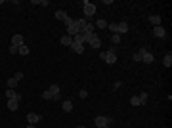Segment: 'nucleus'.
I'll return each instance as SVG.
<instances>
[{
  "label": "nucleus",
  "instance_id": "1",
  "mask_svg": "<svg viewBox=\"0 0 172 128\" xmlns=\"http://www.w3.org/2000/svg\"><path fill=\"white\" fill-rule=\"evenodd\" d=\"M86 21V19H73L71 25H67V35L69 37H75V35L80 33V29H82V23Z\"/></svg>",
  "mask_w": 172,
  "mask_h": 128
},
{
  "label": "nucleus",
  "instance_id": "2",
  "mask_svg": "<svg viewBox=\"0 0 172 128\" xmlns=\"http://www.w3.org/2000/svg\"><path fill=\"white\" fill-rule=\"evenodd\" d=\"M82 6H84V15H86V17H90V15H94V14H96V6H94L92 2L84 0V2H82Z\"/></svg>",
  "mask_w": 172,
  "mask_h": 128
},
{
  "label": "nucleus",
  "instance_id": "3",
  "mask_svg": "<svg viewBox=\"0 0 172 128\" xmlns=\"http://www.w3.org/2000/svg\"><path fill=\"white\" fill-rule=\"evenodd\" d=\"M100 58L103 59V61H107L109 65L117 63V54H111V52H107V54H105V52H101V54H100Z\"/></svg>",
  "mask_w": 172,
  "mask_h": 128
},
{
  "label": "nucleus",
  "instance_id": "4",
  "mask_svg": "<svg viewBox=\"0 0 172 128\" xmlns=\"http://www.w3.org/2000/svg\"><path fill=\"white\" fill-rule=\"evenodd\" d=\"M94 124H96L98 128H105V126H109V124H111V119H109V117H96Z\"/></svg>",
  "mask_w": 172,
  "mask_h": 128
},
{
  "label": "nucleus",
  "instance_id": "5",
  "mask_svg": "<svg viewBox=\"0 0 172 128\" xmlns=\"http://www.w3.org/2000/svg\"><path fill=\"white\" fill-rule=\"evenodd\" d=\"M128 29H130V25H128L126 21H121V23H117V33L121 35V37H122L124 33H128Z\"/></svg>",
  "mask_w": 172,
  "mask_h": 128
},
{
  "label": "nucleus",
  "instance_id": "6",
  "mask_svg": "<svg viewBox=\"0 0 172 128\" xmlns=\"http://www.w3.org/2000/svg\"><path fill=\"white\" fill-rule=\"evenodd\" d=\"M27 121H29V124H36V122L42 121V117L38 113H27Z\"/></svg>",
  "mask_w": 172,
  "mask_h": 128
},
{
  "label": "nucleus",
  "instance_id": "7",
  "mask_svg": "<svg viewBox=\"0 0 172 128\" xmlns=\"http://www.w3.org/2000/svg\"><path fill=\"white\" fill-rule=\"evenodd\" d=\"M59 84H50V88H48V92H50L52 96H54V99H61V96H59Z\"/></svg>",
  "mask_w": 172,
  "mask_h": 128
},
{
  "label": "nucleus",
  "instance_id": "8",
  "mask_svg": "<svg viewBox=\"0 0 172 128\" xmlns=\"http://www.w3.org/2000/svg\"><path fill=\"white\" fill-rule=\"evenodd\" d=\"M88 46H90V48H94V50H98V48L101 46V38H100V37H96V35H92V38H90Z\"/></svg>",
  "mask_w": 172,
  "mask_h": 128
},
{
  "label": "nucleus",
  "instance_id": "9",
  "mask_svg": "<svg viewBox=\"0 0 172 128\" xmlns=\"http://www.w3.org/2000/svg\"><path fill=\"white\" fill-rule=\"evenodd\" d=\"M21 44H25V42H23V37H21V35H14V37H12V46L19 48Z\"/></svg>",
  "mask_w": 172,
  "mask_h": 128
},
{
  "label": "nucleus",
  "instance_id": "10",
  "mask_svg": "<svg viewBox=\"0 0 172 128\" xmlns=\"http://www.w3.org/2000/svg\"><path fill=\"white\" fill-rule=\"evenodd\" d=\"M161 21H163L161 15H149V23L153 27H161Z\"/></svg>",
  "mask_w": 172,
  "mask_h": 128
},
{
  "label": "nucleus",
  "instance_id": "11",
  "mask_svg": "<svg viewBox=\"0 0 172 128\" xmlns=\"http://www.w3.org/2000/svg\"><path fill=\"white\" fill-rule=\"evenodd\" d=\"M153 35L157 38H165V35H166V31L163 29V27H153Z\"/></svg>",
  "mask_w": 172,
  "mask_h": 128
},
{
  "label": "nucleus",
  "instance_id": "12",
  "mask_svg": "<svg viewBox=\"0 0 172 128\" xmlns=\"http://www.w3.org/2000/svg\"><path fill=\"white\" fill-rule=\"evenodd\" d=\"M19 107V99H8V109L10 111H17Z\"/></svg>",
  "mask_w": 172,
  "mask_h": 128
},
{
  "label": "nucleus",
  "instance_id": "13",
  "mask_svg": "<svg viewBox=\"0 0 172 128\" xmlns=\"http://www.w3.org/2000/svg\"><path fill=\"white\" fill-rule=\"evenodd\" d=\"M71 50L77 52V54H84V44H75V42H73L71 44Z\"/></svg>",
  "mask_w": 172,
  "mask_h": 128
},
{
  "label": "nucleus",
  "instance_id": "14",
  "mask_svg": "<svg viewBox=\"0 0 172 128\" xmlns=\"http://www.w3.org/2000/svg\"><path fill=\"white\" fill-rule=\"evenodd\" d=\"M71 44H73V37H69V35L61 37V46H69V48H71Z\"/></svg>",
  "mask_w": 172,
  "mask_h": 128
},
{
  "label": "nucleus",
  "instance_id": "15",
  "mask_svg": "<svg viewBox=\"0 0 172 128\" xmlns=\"http://www.w3.org/2000/svg\"><path fill=\"white\" fill-rule=\"evenodd\" d=\"M6 98H8V99H19L21 96H19L15 90H6Z\"/></svg>",
  "mask_w": 172,
  "mask_h": 128
},
{
  "label": "nucleus",
  "instance_id": "16",
  "mask_svg": "<svg viewBox=\"0 0 172 128\" xmlns=\"http://www.w3.org/2000/svg\"><path fill=\"white\" fill-rule=\"evenodd\" d=\"M56 17H57V19H61V21H65V19L69 17V14H67L65 10H59V12H56Z\"/></svg>",
  "mask_w": 172,
  "mask_h": 128
},
{
  "label": "nucleus",
  "instance_id": "17",
  "mask_svg": "<svg viewBox=\"0 0 172 128\" xmlns=\"http://www.w3.org/2000/svg\"><path fill=\"white\" fill-rule=\"evenodd\" d=\"M61 107H63L65 113H71V111H73V101H69V99H67V101H63V105H61Z\"/></svg>",
  "mask_w": 172,
  "mask_h": 128
},
{
  "label": "nucleus",
  "instance_id": "18",
  "mask_svg": "<svg viewBox=\"0 0 172 128\" xmlns=\"http://www.w3.org/2000/svg\"><path fill=\"white\" fill-rule=\"evenodd\" d=\"M94 25H96L98 29H107V25H109V23L105 21V19H98V21L94 23Z\"/></svg>",
  "mask_w": 172,
  "mask_h": 128
},
{
  "label": "nucleus",
  "instance_id": "19",
  "mask_svg": "<svg viewBox=\"0 0 172 128\" xmlns=\"http://www.w3.org/2000/svg\"><path fill=\"white\" fill-rule=\"evenodd\" d=\"M17 54L19 55H27L29 54V46H27V44H21V46L17 48Z\"/></svg>",
  "mask_w": 172,
  "mask_h": 128
},
{
  "label": "nucleus",
  "instance_id": "20",
  "mask_svg": "<svg viewBox=\"0 0 172 128\" xmlns=\"http://www.w3.org/2000/svg\"><path fill=\"white\" fill-rule=\"evenodd\" d=\"M6 84H8V90H14V88L17 86V81H15V78L12 77V78H8V82H6Z\"/></svg>",
  "mask_w": 172,
  "mask_h": 128
},
{
  "label": "nucleus",
  "instance_id": "21",
  "mask_svg": "<svg viewBox=\"0 0 172 128\" xmlns=\"http://www.w3.org/2000/svg\"><path fill=\"white\" fill-rule=\"evenodd\" d=\"M163 63H165V67H172V54H166L165 59H163Z\"/></svg>",
  "mask_w": 172,
  "mask_h": 128
},
{
  "label": "nucleus",
  "instance_id": "22",
  "mask_svg": "<svg viewBox=\"0 0 172 128\" xmlns=\"http://www.w3.org/2000/svg\"><path fill=\"white\" fill-rule=\"evenodd\" d=\"M73 42H75V44H84V37H82V35H75V37H73Z\"/></svg>",
  "mask_w": 172,
  "mask_h": 128
},
{
  "label": "nucleus",
  "instance_id": "23",
  "mask_svg": "<svg viewBox=\"0 0 172 128\" xmlns=\"http://www.w3.org/2000/svg\"><path fill=\"white\" fill-rule=\"evenodd\" d=\"M107 29L111 31V35H119V33H117V23H109V25H107Z\"/></svg>",
  "mask_w": 172,
  "mask_h": 128
},
{
  "label": "nucleus",
  "instance_id": "24",
  "mask_svg": "<svg viewBox=\"0 0 172 128\" xmlns=\"http://www.w3.org/2000/svg\"><path fill=\"white\" fill-rule=\"evenodd\" d=\"M130 105H142L140 98H138V96H134V98H130Z\"/></svg>",
  "mask_w": 172,
  "mask_h": 128
},
{
  "label": "nucleus",
  "instance_id": "25",
  "mask_svg": "<svg viewBox=\"0 0 172 128\" xmlns=\"http://www.w3.org/2000/svg\"><path fill=\"white\" fill-rule=\"evenodd\" d=\"M138 98H140V101H142V105H145V101H147V92H142L140 96H138Z\"/></svg>",
  "mask_w": 172,
  "mask_h": 128
},
{
  "label": "nucleus",
  "instance_id": "26",
  "mask_svg": "<svg viewBox=\"0 0 172 128\" xmlns=\"http://www.w3.org/2000/svg\"><path fill=\"white\" fill-rule=\"evenodd\" d=\"M111 42L115 44V46H117V44L121 42V35H111Z\"/></svg>",
  "mask_w": 172,
  "mask_h": 128
},
{
  "label": "nucleus",
  "instance_id": "27",
  "mask_svg": "<svg viewBox=\"0 0 172 128\" xmlns=\"http://www.w3.org/2000/svg\"><path fill=\"white\" fill-rule=\"evenodd\" d=\"M42 98H44V99H54V96H52L48 90H44V92H42Z\"/></svg>",
  "mask_w": 172,
  "mask_h": 128
},
{
  "label": "nucleus",
  "instance_id": "28",
  "mask_svg": "<svg viewBox=\"0 0 172 128\" xmlns=\"http://www.w3.org/2000/svg\"><path fill=\"white\" fill-rule=\"evenodd\" d=\"M132 59L134 61H142V52H136V54L132 55Z\"/></svg>",
  "mask_w": 172,
  "mask_h": 128
},
{
  "label": "nucleus",
  "instance_id": "29",
  "mask_svg": "<svg viewBox=\"0 0 172 128\" xmlns=\"http://www.w3.org/2000/svg\"><path fill=\"white\" fill-rule=\"evenodd\" d=\"M79 98L80 99H86V98H88V92H86V90H80L79 92Z\"/></svg>",
  "mask_w": 172,
  "mask_h": 128
},
{
  "label": "nucleus",
  "instance_id": "30",
  "mask_svg": "<svg viewBox=\"0 0 172 128\" xmlns=\"http://www.w3.org/2000/svg\"><path fill=\"white\" fill-rule=\"evenodd\" d=\"M14 78H15V81L19 82V81H21V78H23V73H21V71H17V73L14 75Z\"/></svg>",
  "mask_w": 172,
  "mask_h": 128
},
{
  "label": "nucleus",
  "instance_id": "31",
  "mask_svg": "<svg viewBox=\"0 0 172 128\" xmlns=\"http://www.w3.org/2000/svg\"><path fill=\"white\" fill-rule=\"evenodd\" d=\"M8 52H10V54H17V48H15V46H10V50H8Z\"/></svg>",
  "mask_w": 172,
  "mask_h": 128
},
{
  "label": "nucleus",
  "instance_id": "32",
  "mask_svg": "<svg viewBox=\"0 0 172 128\" xmlns=\"http://www.w3.org/2000/svg\"><path fill=\"white\" fill-rule=\"evenodd\" d=\"M25 128H35V124H27V126H25Z\"/></svg>",
  "mask_w": 172,
  "mask_h": 128
},
{
  "label": "nucleus",
  "instance_id": "33",
  "mask_svg": "<svg viewBox=\"0 0 172 128\" xmlns=\"http://www.w3.org/2000/svg\"><path fill=\"white\" fill-rule=\"evenodd\" d=\"M79 128H86V126H79Z\"/></svg>",
  "mask_w": 172,
  "mask_h": 128
}]
</instances>
